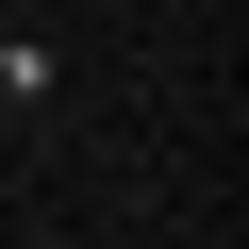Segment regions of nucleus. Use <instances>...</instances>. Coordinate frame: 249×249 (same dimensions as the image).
<instances>
[{"instance_id":"f257e3e1","label":"nucleus","mask_w":249,"mask_h":249,"mask_svg":"<svg viewBox=\"0 0 249 249\" xmlns=\"http://www.w3.org/2000/svg\"><path fill=\"white\" fill-rule=\"evenodd\" d=\"M50 83H67V50H50V34H34V17H0V116H34V100H50Z\"/></svg>"}]
</instances>
